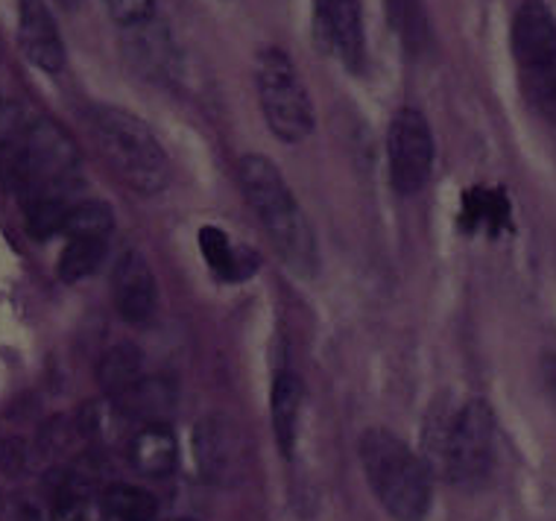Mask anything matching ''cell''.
I'll list each match as a JSON object with an SVG mask.
<instances>
[{
  "mask_svg": "<svg viewBox=\"0 0 556 521\" xmlns=\"http://www.w3.org/2000/svg\"><path fill=\"white\" fill-rule=\"evenodd\" d=\"M387 18L393 27L395 39L402 41L407 53H419L428 41V15L425 0H384Z\"/></svg>",
  "mask_w": 556,
  "mask_h": 521,
  "instance_id": "ac0fdd59",
  "label": "cell"
},
{
  "mask_svg": "<svg viewBox=\"0 0 556 521\" xmlns=\"http://www.w3.org/2000/svg\"><path fill=\"white\" fill-rule=\"evenodd\" d=\"M115 229V214L106 203L88 200V203L71 205L65 217L67 241H109V234Z\"/></svg>",
  "mask_w": 556,
  "mask_h": 521,
  "instance_id": "d6986e66",
  "label": "cell"
},
{
  "mask_svg": "<svg viewBox=\"0 0 556 521\" xmlns=\"http://www.w3.org/2000/svg\"><path fill=\"white\" fill-rule=\"evenodd\" d=\"M103 504L91 501L88 495H65L59 501L56 512H53V521H103Z\"/></svg>",
  "mask_w": 556,
  "mask_h": 521,
  "instance_id": "d4e9b609",
  "label": "cell"
},
{
  "mask_svg": "<svg viewBox=\"0 0 556 521\" xmlns=\"http://www.w3.org/2000/svg\"><path fill=\"white\" fill-rule=\"evenodd\" d=\"M103 510L117 521H153L159 501L132 483H112L103 493Z\"/></svg>",
  "mask_w": 556,
  "mask_h": 521,
  "instance_id": "ffe728a7",
  "label": "cell"
},
{
  "mask_svg": "<svg viewBox=\"0 0 556 521\" xmlns=\"http://www.w3.org/2000/svg\"><path fill=\"white\" fill-rule=\"evenodd\" d=\"M317 39L319 45L343 62L349 71L364 68L366 36L364 15L357 0H317Z\"/></svg>",
  "mask_w": 556,
  "mask_h": 521,
  "instance_id": "30bf717a",
  "label": "cell"
},
{
  "mask_svg": "<svg viewBox=\"0 0 556 521\" xmlns=\"http://www.w3.org/2000/svg\"><path fill=\"white\" fill-rule=\"evenodd\" d=\"M387 158L393 188L402 196H413L428 185L433 170V136L422 112H395L387 129Z\"/></svg>",
  "mask_w": 556,
  "mask_h": 521,
  "instance_id": "ba28073f",
  "label": "cell"
},
{
  "mask_svg": "<svg viewBox=\"0 0 556 521\" xmlns=\"http://www.w3.org/2000/svg\"><path fill=\"white\" fill-rule=\"evenodd\" d=\"M513 59L528 103L556 126V21L542 0H525L513 18Z\"/></svg>",
  "mask_w": 556,
  "mask_h": 521,
  "instance_id": "5b68a950",
  "label": "cell"
},
{
  "mask_svg": "<svg viewBox=\"0 0 556 521\" xmlns=\"http://www.w3.org/2000/svg\"><path fill=\"white\" fill-rule=\"evenodd\" d=\"M18 45L24 56L45 74L65 68V45L45 0H18Z\"/></svg>",
  "mask_w": 556,
  "mask_h": 521,
  "instance_id": "4fadbf2b",
  "label": "cell"
},
{
  "mask_svg": "<svg viewBox=\"0 0 556 521\" xmlns=\"http://www.w3.org/2000/svg\"><path fill=\"white\" fill-rule=\"evenodd\" d=\"M509 217L507 200L495 191H471L466 193V220L478 229V226H486V229H498L501 223Z\"/></svg>",
  "mask_w": 556,
  "mask_h": 521,
  "instance_id": "603a6c76",
  "label": "cell"
},
{
  "mask_svg": "<svg viewBox=\"0 0 556 521\" xmlns=\"http://www.w3.org/2000/svg\"><path fill=\"white\" fill-rule=\"evenodd\" d=\"M103 3H106L109 15L124 29L155 18V0H103Z\"/></svg>",
  "mask_w": 556,
  "mask_h": 521,
  "instance_id": "cb8c5ba5",
  "label": "cell"
},
{
  "mask_svg": "<svg viewBox=\"0 0 556 521\" xmlns=\"http://www.w3.org/2000/svg\"><path fill=\"white\" fill-rule=\"evenodd\" d=\"M126 62L150 82H176L179 79V50L173 45L170 29L155 18L129 27L124 33Z\"/></svg>",
  "mask_w": 556,
  "mask_h": 521,
  "instance_id": "8fae6325",
  "label": "cell"
},
{
  "mask_svg": "<svg viewBox=\"0 0 556 521\" xmlns=\"http://www.w3.org/2000/svg\"><path fill=\"white\" fill-rule=\"evenodd\" d=\"M193 454H197L200 474L208 483L231 486L247 474V460H250L247 436L229 416H202L193 431Z\"/></svg>",
  "mask_w": 556,
  "mask_h": 521,
  "instance_id": "9c48e42d",
  "label": "cell"
},
{
  "mask_svg": "<svg viewBox=\"0 0 556 521\" xmlns=\"http://www.w3.org/2000/svg\"><path fill=\"white\" fill-rule=\"evenodd\" d=\"M361 466L375 498L395 521H419L431 510V466L384 428L361 436Z\"/></svg>",
  "mask_w": 556,
  "mask_h": 521,
  "instance_id": "3957f363",
  "label": "cell"
},
{
  "mask_svg": "<svg viewBox=\"0 0 556 521\" xmlns=\"http://www.w3.org/2000/svg\"><path fill=\"white\" fill-rule=\"evenodd\" d=\"M59 7H65V10H77L79 7V0H56Z\"/></svg>",
  "mask_w": 556,
  "mask_h": 521,
  "instance_id": "4316f807",
  "label": "cell"
},
{
  "mask_svg": "<svg viewBox=\"0 0 556 521\" xmlns=\"http://www.w3.org/2000/svg\"><path fill=\"white\" fill-rule=\"evenodd\" d=\"M97 381L103 386V393L112 398L126 396L132 386L144 381V357L132 343H117L100 357L97 364Z\"/></svg>",
  "mask_w": 556,
  "mask_h": 521,
  "instance_id": "2e32d148",
  "label": "cell"
},
{
  "mask_svg": "<svg viewBox=\"0 0 556 521\" xmlns=\"http://www.w3.org/2000/svg\"><path fill=\"white\" fill-rule=\"evenodd\" d=\"M495 466V414L483 398H471L454 414L442 474L457 486H478Z\"/></svg>",
  "mask_w": 556,
  "mask_h": 521,
  "instance_id": "52a82bcc",
  "label": "cell"
},
{
  "mask_svg": "<svg viewBox=\"0 0 556 521\" xmlns=\"http://www.w3.org/2000/svg\"><path fill=\"white\" fill-rule=\"evenodd\" d=\"M179 521H191V519H179Z\"/></svg>",
  "mask_w": 556,
  "mask_h": 521,
  "instance_id": "f1b7e54d",
  "label": "cell"
},
{
  "mask_svg": "<svg viewBox=\"0 0 556 521\" xmlns=\"http://www.w3.org/2000/svg\"><path fill=\"white\" fill-rule=\"evenodd\" d=\"M103 258H106V241H67L59 258V276L62 281H83L103 264Z\"/></svg>",
  "mask_w": 556,
  "mask_h": 521,
  "instance_id": "44dd1931",
  "label": "cell"
},
{
  "mask_svg": "<svg viewBox=\"0 0 556 521\" xmlns=\"http://www.w3.org/2000/svg\"><path fill=\"white\" fill-rule=\"evenodd\" d=\"M27 229L33 238H50L65 229L67 208L62 196H36L27 200Z\"/></svg>",
  "mask_w": 556,
  "mask_h": 521,
  "instance_id": "7402d4cb",
  "label": "cell"
},
{
  "mask_svg": "<svg viewBox=\"0 0 556 521\" xmlns=\"http://www.w3.org/2000/svg\"><path fill=\"white\" fill-rule=\"evenodd\" d=\"M0 103H3V100H0Z\"/></svg>",
  "mask_w": 556,
  "mask_h": 521,
  "instance_id": "f546056e",
  "label": "cell"
},
{
  "mask_svg": "<svg viewBox=\"0 0 556 521\" xmlns=\"http://www.w3.org/2000/svg\"><path fill=\"white\" fill-rule=\"evenodd\" d=\"M255 86L273 136L296 144L314 132V106L288 53L281 50L261 53Z\"/></svg>",
  "mask_w": 556,
  "mask_h": 521,
  "instance_id": "8992f818",
  "label": "cell"
},
{
  "mask_svg": "<svg viewBox=\"0 0 556 521\" xmlns=\"http://www.w3.org/2000/svg\"><path fill=\"white\" fill-rule=\"evenodd\" d=\"M302 402H305V384L296 372H278L269 393V416H273V434H276L281 457H293L296 452L299 416H302Z\"/></svg>",
  "mask_w": 556,
  "mask_h": 521,
  "instance_id": "5bb4252c",
  "label": "cell"
},
{
  "mask_svg": "<svg viewBox=\"0 0 556 521\" xmlns=\"http://www.w3.org/2000/svg\"><path fill=\"white\" fill-rule=\"evenodd\" d=\"M200 250L208 260L212 272H217L226 281H240L247 279L255 270V258L250 250L235 246L229 241V234L217 229V226H202L200 229Z\"/></svg>",
  "mask_w": 556,
  "mask_h": 521,
  "instance_id": "e0dca14e",
  "label": "cell"
},
{
  "mask_svg": "<svg viewBox=\"0 0 556 521\" xmlns=\"http://www.w3.org/2000/svg\"><path fill=\"white\" fill-rule=\"evenodd\" d=\"M79 167L77 144L53 120H36L0 147V185L27 200L62 196Z\"/></svg>",
  "mask_w": 556,
  "mask_h": 521,
  "instance_id": "7a4b0ae2",
  "label": "cell"
},
{
  "mask_svg": "<svg viewBox=\"0 0 556 521\" xmlns=\"http://www.w3.org/2000/svg\"><path fill=\"white\" fill-rule=\"evenodd\" d=\"M238 182L247 203L264 226L278 258L299 279H314L319 270V250L314 226L296 203V196L267 155H240Z\"/></svg>",
  "mask_w": 556,
  "mask_h": 521,
  "instance_id": "6da1fadb",
  "label": "cell"
},
{
  "mask_svg": "<svg viewBox=\"0 0 556 521\" xmlns=\"http://www.w3.org/2000/svg\"><path fill=\"white\" fill-rule=\"evenodd\" d=\"M542 381H545L547 396L556 402V355L542 357Z\"/></svg>",
  "mask_w": 556,
  "mask_h": 521,
  "instance_id": "484cf974",
  "label": "cell"
},
{
  "mask_svg": "<svg viewBox=\"0 0 556 521\" xmlns=\"http://www.w3.org/2000/svg\"><path fill=\"white\" fill-rule=\"evenodd\" d=\"M88 126L97 150L117 179H124L141 196H153L170 182V162L164 155L153 129L117 106H94L88 112Z\"/></svg>",
  "mask_w": 556,
  "mask_h": 521,
  "instance_id": "277c9868",
  "label": "cell"
},
{
  "mask_svg": "<svg viewBox=\"0 0 556 521\" xmlns=\"http://www.w3.org/2000/svg\"><path fill=\"white\" fill-rule=\"evenodd\" d=\"M545 7H547V10H551V15H554V21H556V0H547Z\"/></svg>",
  "mask_w": 556,
  "mask_h": 521,
  "instance_id": "83f0119b",
  "label": "cell"
},
{
  "mask_svg": "<svg viewBox=\"0 0 556 521\" xmlns=\"http://www.w3.org/2000/svg\"><path fill=\"white\" fill-rule=\"evenodd\" d=\"M112 290H115L117 314L141 326L147 319H153L155 305H159V284L150 270V264L138 250H126L115 264L112 272Z\"/></svg>",
  "mask_w": 556,
  "mask_h": 521,
  "instance_id": "7c38bea8",
  "label": "cell"
},
{
  "mask_svg": "<svg viewBox=\"0 0 556 521\" xmlns=\"http://www.w3.org/2000/svg\"><path fill=\"white\" fill-rule=\"evenodd\" d=\"M129 463L144 478H167L179 463V445L170 428L162 422H147L129 443Z\"/></svg>",
  "mask_w": 556,
  "mask_h": 521,
  "instance_id": "9a60e30c",
  "label": "cell"
}]
</instances>
